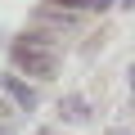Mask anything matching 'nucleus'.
I'll return each mask as SVG.
<instances>
[{"mask_svg":"<svg viewBox=\"0 0 135 135\" xmlns=\"http://www.w3.org/2000/svg\"><path fill=\"white\" fill-rule=\"evenodd\" d=\"M14 63H18V68H27L32 77H50V72H54V50H45V41L27 36V41H18V45H14Z\"/></svg>","mask_w":135,"mask_h":135,"instance_id":"nucleus-1","label":"nucleus"},{"mask_svg":"<svg viewBox=\"0 0 135 135\" xmlns=\"http://www.w3.org/2000/svg\"><path fill=\"white\" fill-rule=\"evenodd\" d=\"M5 90H9V95H14L23 108H32V104H36V95H32L27 86H18V77H5Z\"/></svg>","mask_w":135,"mask_h":135,"instance_id":"nucleus-2","label":"nucleus"},{"mask_svg":"<svg viewBox=\"0 0 135 135\" xmlns=\"http://www.w3.org/2000/svg\"><path fill=\"white\" fill-rule=\"evenodd\" d=\"M54 5H72V9H104L108 0H54Z\"/></svg>","mask_w":135,"mask_h":135,"instance_id":"nucleus-3","label":"nucleus"},{"mask_svg":"<svg viewBox=\"0 0 135 135\" xmlns=\"http://www.w3.org/2000/svg\"><path fill=\"white\" fill-rule=\"evenodd\" d=\"M68 117H72V122H86V104L81 99H68Z\"/></svg>","mask_w":135,"mask_h":135,"instance_id":"nucleus-4","label":"nucleus"},{"mask_svg":"<svg viewBox=\"0 0 135 135\" xmlns=\"http://www.w3.org/2000/svg\"><path fill=\"white\" fill-rule=\"evenodd\" d=\"M108 135H126V131H108Z\"/></svg>","mask_w":135,"mask_h":135,"instance_id":"nucleus-5","label":"nucleus"},{"mask_svg":"<svg viewBox=\"0 0 135 135\" xmlns=\"http://www.w3.org/2000/svg\"><path fill=\"white\" fill-rule=\"evenodd\" d=\"M126 5H131V9H135V0H126Z\"/></svg>","mask_w":135,"mask_h":135,"instance_id":"nucleus-6","label":"nucleus"}]
</instances>
